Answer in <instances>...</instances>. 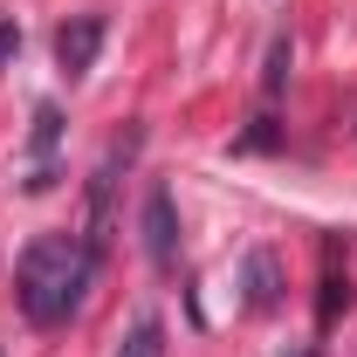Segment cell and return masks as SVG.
<instances>
[{
    "label": "cell",
    "instance_id": "cell-10",
    "mask_svg": "<svg viewBox=\"0 0 357 357\" xmlns=\"http://www.w3.org/2000/svg\"><path fill=\"white\" fill-rule=\"evenodd\" d=\"M14 48H21V28H14V21H0V62H7Z\"/></svg>",
    "mask_w": 357,
    "mask_h": 357
},
{
    "label": "cell",
    "instance_id": "cell-3",
    "mask_svg": "<svg viewBox=\"0 0 357 357\" xmlns=\"http://www.w3.org/2000/svg\"><path fill=\"white\" fill-rule=\"evenodd\" d=\"M137 227H144V255H151V268H158V275H172V268H178V206H172V192H165V185H151V192H144Z\"/></svg>",
    "mask_w": 357,
    "mask_h": 357
},
{
    "label": "cell",
    "instance_id": "cell-1",
    "mask_svg": "<svg viewBox=\"0 0 357 357\" xmlns=\"http://www.w3.org/2000/svg\"><path fill=\"white\" fill-rule=\"evenodd\" d=\"M96 248H89L83 234H42V241H28L21 248V268H14V303L21 316L35 323V330H55V323H69V316L83 310L89 282H96Z\"/></svg>",
    "mask_w": 357,
    "mask_h": 357
},
{
    "label": "cell",
    "instance_id": "cell-8",
    "mask_svg": "<svg viewBox=\"0 0 357 357\" xmlns=\"http://www.w3.org/2000/svg\"><path fill=\"white\" fill-rule=\"evenodd\" d=\"M344 303H351V282H344V275L330 268V275H323V296H316V323L330 330V323H337V310H344Z\"/></svg>",
    "mask_w": 357,
    "mask_h": 357
},
{
    "label": "cell",
    "instance_id": "cell-9",
    "mask_svg": "<svg viewBox=\"0 0 357 357\" xmlns=\"http://www.w3.org/2000/svg\"><path fill=\"white\" fill-rule=\"evenodd\" d=\"M55 137H62V110H55V103H42V110H35V137H28V151H35V158H48V151H55Z\"/></svg>",
    "mask_w": 357,
    "mask_h": 357
},
{
    "label": "cell",
    "instance_id": "cell-5",
    "mask_svg": "<svg viewBox=\"0 0 357 357\" xmlns=\"http://www.w3.org/2000/svg\"><path fill=\"white\" fill-rule=\"evenodd\" d=\"M275 303H282V261L255 248L248 255V310H275Z\"/></svg>",
    "mask_w": 357,
    "mask_h": 357
},
{
    "label": "cell",
    "instance_id": "cell-2",
    "mask_svg": "<svg viewBox=\"0 0 357 357\" xmlns=\"http://www.w3.org/2000/svg\"><path fill=\"white\" fill-rule=\"evenodd\" d=\"M131 151H137V137H124V144H110V151H103V165H96V172H89V248H96V255H103V241H110V206H117V172H124V165H131Z\"/></svg>",
    "mask_w": 357,
    "mask_h": 357
},
{
    "label": "cell",
    "instance_id": "cell-7",
    "mask_svg": "<svg viewBox=\"0 0 357 357\" xmlns=\"http://www.w3.org/2000/svg\"><path fill=\"white\" fill-rule=\"evenodd\" d=\"M117 357H165V323H158V316H144L131 337H124V351H117Z\"/></svg>",
    "mask_w": 357,
    "mask_h": 357
},
{
    "label": "cell",
    "instance_id": "cell-6",
    "mask_svg": "<svg viewBox=\"0 0 357 357\" xmlns=\"http://www.w3.org/2000/svg\"><path fill=\"white\" fill-rule=\"evenodd\" d=\"M289 62H296V48H289V35H275L268 42V62H261V96H282L289 89Z\"/></svg>",
    "mask_w": 357,
    "mask_h": 357
},
{
    "label": "cell",
    "instance_id": "cell-4",
    "mask_svg": "<svg viewBox=\"0 0 357 357\" xmlns=\"http://www.w3.org/2000/svg\"><path fill=\"white\" fill-rule=\"evenodd\" d=\"M96 48H103V14H76V21H62V35H55V62H62V76H89Z\"/></svg>",
    "mask_w": 357,
    "mask_h": 357
}]
</instances>
